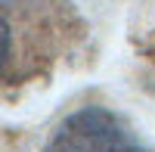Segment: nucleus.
Instances as JSON below:
<instances>
[{"mask_svg": "<svg viewBox=\"0 0 155 152\" xmlns=\"http://www.w3.org/2000/svg\"><path fill=\"white\" fill-rule=\"evenodd\" d=\"M9 53H12V31H9V22L0 16V71L9 62Z\"/></svg>", "mask_w": 155, "mask_h": 152, "instance_id": "2", "label": "nucleus"}, {"mask_svg": "<svg viewBox=\"0 0 155 152\" xmlns=\"http://www.w3.org/2000/svg\"><path fill=\"white\" fill-rule=\"evenodd\" d=\"M44 152H149V149L118 112L106 106H84L56 124Z\"/></svg>", "mask_w": 155, "mask_h": 152, "instance_id": "1", "label": "nucleus"}]
</instances>
